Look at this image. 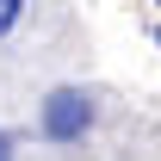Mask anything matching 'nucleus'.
I'll list each match as a JSON object with an SVG mask.
<instances>
[{
  "label": "nucleus",
  "instance_id": "7ed1b4c3",
  "mask_svg": "<svg viewBox=\"0 0 161 161\" xmlns=\"http://www.w3.org/2000/svg\"><path fill=\"white\" fill-rule=\"evenodd\" d=\"M0 161H13V136H0Z\"/></svg>",
  "mask_w": 161,
  "mask_h": 161
},
{
  "label": "nucleus",
  "instance_id": "f257e3e1",
  "mask_svg": "<svg viewBox=\"0 0 161 161\" xmlns=\"http://www.w3.org/2000/svg\"><path fill=\"white\" fill-rule=\"evenodd\" d=\"M37 130L50 142H80L87 130H93V99L75 93V87H56V93L43 99V112H37Z\"/></svg>",
  "mask_w": 161,
  "mask_h": 161
},
{
  "label": "nucleus",
  "instance_id": "f03ea898",
  "mask_svg": "<svg viewBox=\"0 0 161 161\" xmlns=\"http://www.w3.org/2000/svg\"><path fill=\"white\" fill-rule=\"evenodd\" d=\"M19 13H25V0H0V37L19 25Z\"/></svg>",
  "mask_w": 161,
  "mask_h": 161
}]
</instances>
